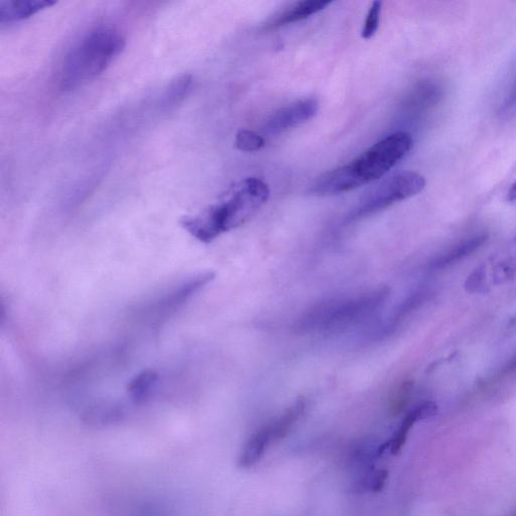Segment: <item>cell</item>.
Returning <instances> with one entry per match:
<instances>
[{
    "label": "cell",
    "mask_w": 516,
    "mask_h": 516,
    "mask_svg": "<svg viewBox=\"0 0 516 516\" xmlns=\"http://www.w3.org/2000/svg\"><path fill=\"white\" fill-rule=\"evenodd\" d=\"M389 296V289L379 288L352 297L329 300L307 314L300 328L306 331H341L371 316Z\"/></svg>",
    "instance_id": "obj_4"
},
{
    "label": "cell",
    "mask_w": 516,
    "mask_h": 516,
    "mask_svg": "<svg viewBox=\"0 0 516 516\" xmlns=\"http://www.w3.org/2000/svg\"><path fill=\"white\" fill-rule=\"evenodd\" d=\"M266 141L251 131H241L236 135L234 146L242 152H257L262 150Z\"/></svg>",
    "instance_id": "obj_14"
},
{
    "label": "cell",
    "mask_w": 516,
    "mask_h": 516,
    "mask_svg": "<svg viewBox=\"0 0 516 516\" xmlns=\"http://www.w3.org/2000/svg\"><path fill=\"white\" fill-rule=\"evenodd\" d=\"M125 39L111 27L87 33L66 55L61 69V88L76 90L101 75L121 55Z\"/></svg>",
    "instance_id": "obj_3"
},
{
    "label": "cell",
    "mask_w": 516,
    "mask_h": 516,
    "mask_svg": "<svg viewBox=\"0 0 516 516\" xmlns=\"http://www.w3.org/2000/svg\"><path fill=\"white\" fill-rule=\"evenodd\" d=\"M515 279L516 235L470 274L465 282V289L470 294H488Z\"/></svg>",
    "instance_id": "obj_6"
},
{
    "label": "cell",
    "mask_w": 516,
    "mask_h": 516,
    "mask_svg": "<svg viewBox=\"0 0 516 516\" xmlns=\"http://www.w3.org/2000/svg\"><path fill=\"white\" fill-rule=\"evenodd\" d=\"M214 278L215 275L211 272L192 277L150 303L143 312L151 322L160 323L184 306Z\"/></svg>",
    "instance_id": "obj_7"
},
{
    "label": "cell",
    "mask_w": 516,
    "mask_h": 516,
    "mask_svg": "<svg viewBox=\"0 0 516 516\" xmlns=\"http://www.w3.org/2000/svg\"><path fill=\"white\" fill-rule=\"evenodd\" d=\"M488 234L480 232L458 241L439 255L430 263L431 271H440L458 264L466 257L481 248L488 240Z\"/></svg>",
    "instance_id": "obj_9"
},
{
    "label": "cell",
    "mask_w": 516,
    "mask_h": 516,
    "mask_svg": "<svg viewBox=\"0 0 516 516\" xmlns=\"http://www.w3.org/2000/svg\"><path fill=\"white\" fill-rule=\"evenodd\" d=\"M159 382L160 374L157 371L146 370L128 384V396L136 403L146 402L156 392Z\"/></svg>",
    "instance_id": "obj_12"
},
{
    "label": "cell",
    "mask_w": 516,
    "mask_h": 516,
    "mask_svg": "<svg viewBox=\"0 0 516 516\" xmlns=\"http://www.w3.org/2000/svg\"><path fill=\"white\" fill-rule=\"evenodd\" d=\"M425 187V178L417 172L396 173L366 193L349 215L348 220L355 221L371 216L420 194Z\"/></svg>",
    "instance_id": "obj_5"
},
{
    "label": "cell",
    "mask_w": 516,
    "mask_h": 516,
    "mask_svg": "<svg viewBox=\"0 0 516 516\" xmlns=\"http://www.w3.org/2000/svg\"><path fill=\"white\" fill-rule=\"evenodd\" d=\"M332 2L326 0H308V2H301L296 4L293 8L278 17L271 27H283L289 24H294L310 18L311 16L328 8Z\"/></svg>",
    "instance_id": "obj_11"
},
{
    "label": "cell",
    "mask_w": 516,
    "mask_h": 516,
    "mask_svg": "<svg viewBox=\"0 0 516 516\" xmlns=\"http://www.w3.org/2000/svg\"><path fill=\"white\" fill-rule=\"evenodd\" d=\"M516 371V352L506 361V363L501 367L497 376L505 377Z\"/></svg>",
    "instance_id": "obj_18"
},
{
    "label": "cell",
    "mask_w": 516,
    "mask_h": 516,
    "mask_svg": "<svg viewBox=\"0 0 516 516\" xmlns=\"http://www.w3.org/2000/svg\"><path fill=\"white\" fill-rule=\"evenodd\" d=\"M516 112V82L500 109V115L508 117Z\"/></svg>",
    "instance_id": "obj_17"
},
{
    "label": "cell",
    "mask_w": 516,
    "mask_h": 516,
    "mask_svg": "<svg viewBox=\"0 0 516 516\" xmlns=\"http://www.w3.org/2000/svg\"><path fill=\"white\" fill-rule=\"evenodd\" d=\"M270 193L263 180L244 179L233 185L218 203L197 215L183 217L181 225L197 240L210 243L246 224L268 202Z\"/></svg>",
    "instance_id": "obj_2"
},
{
    "label": "cell",
    "mask_w": 516,
    "mask_h": 516,
    "mask_svg": "<svg viewBox=\"0 0 516 516\" xmlns=\"http://www.w3.org/2000/svg\"><path fill=\"white\" fill-rule=\"evenodd\" d=\"M57 5L50 0H9L0 2V24H15L32 18L38 13Z\"/></svg>",
    "instance_id": "obj_10"
},
{
    "label": "cell",
    "mask_w": 516,
    "mask_h": 516,
    "mask_svg": "<svg viewBox=\"0 0 516 516\" xmlns=\"http://www.w3.org/2000/svg\"><path fill=\"white\" fill-rule=\"evenodd\" d=\"M192 85V77L189 75H182L177 77L169 86L166 92L167 105L180 104L188 95Z\"/></svg>",
    "instance_id": "obj_13"
},
{
    "label": "cell",
    "mask_w": 516,
    "mask_h": 516,
    "mask_svg": "<svg viewBox=\"0 0 516 516\" xmlns=\"http://www.w3.org/2000/svg\"><path fill=\"white\" fill-rule=\"evenodd\" d=\"M511 325L516 326V318L511 321Z\"/></svg>",
    "instance_id": "obj_20"
},
{
    "label": "cell",
    "mask_w": 516,
    "mask_h": 516,
    "mask_svg": "<svg viewBox=\"0 0 516 516\" xmlns=\"http://www.w3.org/2000/svg\"><path fill=\"white\" fill-rule=\"evenodd\" d=\"M389 477L385 470H372L369 471L363 478L358 482V490L360 491H380L386 480Z\"/></svg>",
    "instance_id": "obj_15"
},
{
    "label": "cell",
    "mask_w": 516,
    "mask_h": 516,
    "mask_svg": "<svg viewBox=\"0 0 516 516\" xmlns=\"http://www.w3.org/2000/svg\"><path fill=\"white\" fill-rule=\"evenodd\" d=\"M413 138L406 132L379 141L349 164L325 173L310 187L309 194L334 196L353 191L380 179L398 165L412 150Z\"/></svg>",
    "instance_id": "obj_1"
},
{
    "label": "cell",
    "mask_w": 516,
    "mask_h": 516,
    "mask_svg": "<svg viewBox=\"0 0 516 516\" xmlns=\"http://www.w3.org/2000/svg\"><path fill=\"white\" fill-rule=\"evenodd\" d=\"M318 108L319 105L315 99L300 100L275 113L267 122L265 131L272 136L285 133L311 120L317 114Z\"/></svg>",
    "instance_id": "obj_8"
},
{
    "label": "cell",
    "mask_w": 516,
    "mask_h": 516,
    "mask_svg": "<svg viewBox=\"0 0 516 516\" xmlns=\"http://www.w3.org/2000/svg\"><path fill=\"white\" fill-rule=\"evenodd\" d=\"M382 3L374 2L366 17L363 30L362 38L365 40L371 39L377 32L380 22Z\"/></svg>",
    "instance_id": "obj_16"
},
{
    "label": "cell",
    "mask_w": 516,
    "mask_h": 516,
    "mask_svg": "<svg viewBox=\"0 0 516 516\" xmlns=\"http://www.w3.org/2000/svg\"><path fill=\"white\" fill-rule=\"evenodd\" d=\"M507 199L510 202H516V181L511 185L507 194Z\"/></svg>",
    "instance_id": "obj_19"
}]
</instances>
